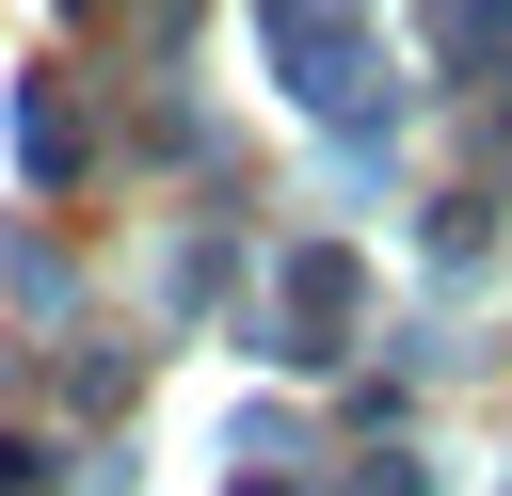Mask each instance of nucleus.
Here are the masks:
<instances>
[{"label": "nucleus", "instance_id": "1", "mask_svg": "<svg viewBox=\"0 0 512 496\" xmlns=\"http://www.w3.org/2000/svg\"><path fill=\"white\" fill-rule=\"evenodd\" d=\"M448 48H464V64H496V48H512V0H448Z\"/></svg>", "mask_w": 512, "mask_h": 496}]
</instances>
